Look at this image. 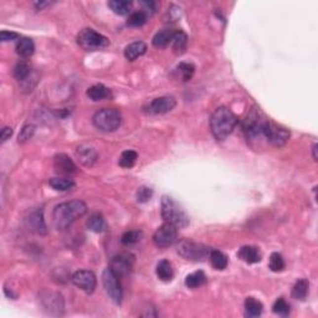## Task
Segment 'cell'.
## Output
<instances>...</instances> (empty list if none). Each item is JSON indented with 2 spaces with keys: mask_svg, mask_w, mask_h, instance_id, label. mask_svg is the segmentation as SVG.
Masks as SVG:
<instances>
[{
  "mask_svg": "<svg viewBox=\"0 0 318 318\" xmlns=\"http://www.w3.org/2000/svg\"><path fill=\"white\" fill-rule=\"evenodd\" d=\"M87 211V206L81 200H71L61 203L54 209L52 219L57 230H66L79 218L83 216Z\"/></svg>",
  "mask_w": 318,
  "mask_h": 318,
  "instance_id": "6da1fadb",
  "label": "cell"
},
{
  "mask_svg": "<svg viewBox=\"0 0 318 318\" xmlns=\"http://www.w3.org/2000/svg\"><path fill=\"white\" fill-rule=\"evenodd\" d=\"M238 119L235 113L228 107H218L210 118V129L216 141L228 138L238 124Z\"/></svg>",
  "mask_w": 318,
  "mask_h": 318,
  "instance_id": "7a4b0ae2",
  "label": "cell"
},
{
  "mask_svg": "<svg viewBox=\"0 0 318 318\" xmlns=\"http://www.w3.org/2000/svg\"><path fill=\"white\" fill-rule=\"evenodd\" d=\"M160 208L162 218L165 223L175 226L177 229H184L189 225V216L173 198L163 197Z\"/></svg>",
  "mask_w": 318,
  "mask_h": 318,
  "instance_id": "3957f363",
  "label": "cell"
},
{
  "mask_svg": "<svg viewBox=\"0 0 318 318\" xmlns=\"http://www.w3.org/2000/svg\"><path fill=\"white\" fill-rule=\"evenodd\" d=\"M122 123V116L115 108H103L93 116V124L102 132H115Z\"/></svg>",
  "mask_w": 318,
  "mask_h": 318,
  "instance_id": "277c9868",
  "label": "cell"
},
{
  "mask_svg": "<svg viewBox=\"0 0 318 318\" xmlns=\"http://www.w3.org/2000/svg\"><path fill=\"white\" fill-rule=\"evenodd\" d=\"M77 44L86 51H96L110 45V40L93 29H83L77 35Z\"/></svg>",
  "mask_w": 318,
  "mask_h": 318,
  "instance_id": "5b68a950",
  "label": "cell"
},
{
  "mask_svg": "<svg viewBox=\"0 0 318 318\" xmlns=\"http://www.w3.org/2000/svg\"><path fill=\"white\" fill-rule=\"evenodd\" d=\"M177 251L185 260L198 262L206 259L211 250H209V247L204 246L203 244H198V242L190 241V240H182L178 244Z\"/></svg>",
  "mask_w": 318,
  "mask_h": 318,
  "instance_id": "8992f818",
  "label": "cell"
},
{
  "mask_svg": "<svg viewBox=\"0 0 318 318\" xmlns=\"http://www.w3.org/2000/svg\"><path fill=\"white\" fill-rule=\"evenodd\" d=\"M102 282L108 297H110L116 305H121L122 300H123V290H122L121 281H119V277H118L110 267L103 271Z\"/></svg>",
  "mask_w": 318,
  "mask_h": 318,
  "instance_id": "52a82bcc",
  "label": "cell"
},
{
  "mask_svg": "<svg viewBox=\"0 0 318 318\" xmlns=\"http://www.w3.org/2000/svg\"><path fill=\"white\" fill-rule=\"evenodd\" d=\"M262 134L267 142L272 144L274 147H283L290 139V131L281 126H277L276 123L271 121H265L264 127H262Z\"/></svg>",
  "mask_w": 318,
  "mask_h": 318,
  "instance_id": "ba28073f",
  "label": "cell"
},
{
  "mask_svg": "<svg viewBox=\"0 0 318 318\" xmlns=\"http://www.w3.org/2000/svg\"><path fill=\"white\" fill-rule=\"evenodd\" d=\"M265 121L266 119L261 117V113L257 110L251 111L247 115L246 119L244 121V126H242L245 134H246L247 141H256L257 138L264 137V134H262V127H264Z\"/></svg>",
  "mask_w": 318,
  "mask_h": 318,
  "instance_id": "9c48e42d",
  "label": "cell"
},
{
  "mask_svg": "<svg viewBox=\"0 0 318 318\" xmlns=\"http://www.w3.org/2000/svg\"><path fill=\"white\" fill-rule=\"evenodd\" d=\"M177 228L170 225V224L165 223L163 224L160 228L157 229V231L153 235V241L154 244H156V246L164 249V247L172 246V245L177 241Z\"/></svg>",
  "mask_w": 318,
  "mask_h": 318,
  "instance_id": "30bf717a",
  "label": "cell"
},
{
  "mask_svg": "<svg viewBox=\"0 0 318 318\" xmlns=\"http://www.w3.org/2000/svg\"><path fill=\"white\" fill-rule=\"evenodd\" d=\"M71 281L80 290L85 291L86 293H92L97 285V278L92 271L88 270H79L71 277Z\"/></svg>",
  "mask_w": 318,
  "mask_h": 318,
  "instance_id": "8fae6325",
  "label": "cell"
},
{
  "mask_svg": "<svg viewBox=\"0 0 318 318\" xmlns=\"http://www.w3.org/2000/svg\"><path fill=\"white\" fill-rule=\"evenodd\" d=\"M134 259L131 254H119L115 256L111 261L110 269L117 275L119 278L128 276L133 270Z\"/></svg>",
  "mask_w": 318,
  "mask_h": 318,
  "instance_id": "7c38bea8",
  "label": "cell"
},
{
  "mask_svg": "<svg viewBox=\"0 0 318 318\" xmlns=\"http://www.w3.org/2000/svg\"><path fill=\"white\" fill-rule=\"evenodd\" d=\"M41 302L45 310L50 315H62L64 311V300L62 296L56 292H44L41 293Z\"/></svg>",
  "mask_w": 318,
  "mask_h": 318,
  "instance_id": "4fadbf2b",
  "label": "cell"
},
{
  "mask_svg": "<svg viewBox=\"0 0 318 318\" xmlns=\"http://www.w3.org/2000/svg\"><path fill=\"white\" fill-rule=\"evenodd\" d=\"M54 169L61 175H71L76 173L77 168L69 156L61 153L54 157Z\"/></svg>",
  "mask_w": 318,
  "mask_h": 318,
  "instance_id": "5bb4252c",
  "label": "cell"
},
{
  "mask_svg": "<svg viewBox=\"0 0 318 318\" xmlns=\"http://www.w3.org/2000/svg\"><path fill=\"white\" fill-rule=\"evenodd\" d=\"M177 105V101L172 96H163L153 100L149 105V111L156 115H164V113L170 112Z\"/></svg>",
  "mask_w": 318,
  "mask_h": 318,
  "instance_id": "9a60e30c",
  "label": "cell"
},
{
  "mask_svg": "<svg viewBox=\"0 0 318 318\" xmlns=\"http://www.w3.org/2000/svg\"><path fill=\"white\" fill-rule=\"evenodd\" d=\"M76 157L83 165H86V167H92V165L97 162L98 154L97 151H96L93 147L87 146V144H82V146L77 147Z\"/></svg>",
  "mask_w": 318,
  "mask_h": 318,
  "instance_id": "2e32d148",
  "label": "cell"
},
{
  "mask_svg": "<svg viewBox=\"0 0 318 318\" xmlns=\"http://www.w3.org/2000/svg\"><path fill=\"white\" fill-rule=\"evenodd\" d=\"M29 226H30L34 233L39 234V235H45L47 233L42 209H38V210L33 211L30 214V216H29Z\"/></svg>",
  "mask_w": 318,
  "mask_h": 318,
  "instance_id": "e0dca14e",
  "label": "cell"
},
{
  "mask_svg": "<svg viewBox=\"0 0 318 318\" xmlns=\"http://www.w3.org/2000/svg\"><path fill=\"white\" fill-rule=\"evenodd\" d=\"M238 257L246 262V264H257V262L261 261L262 254L259 247L246 245V246H242L241 249L238 250Z\"/></svg>",
  "mask_w": 318,
  "mask_h": 318,
  "instance_id": "ac0fdd59",
  "label": "cell"
},
{
  "mask_svg": "<svg viewBox=\"0 0 318 318\" xmlns=\"http://www.w3.org/2000/svg\"><path fill=\"white\" fill-rule=\"evenodd\" d=\"M175 33H177V30H174V29H163V30L158 31V33L154 35L152 42H153L154 46L158 47V49L167 47L168 45L172 44Z\"/></svg>",
  "mask_w": 318,
  "mask_h": 318,
  "instance_id": "d6986e66",
  "label": "cell"
},
{
  "mask_svg": "<svg viewBox=\"0 0 318 318\" xmlns=\"http://www.w3.org/2000/svg\"><path fill=\"white\" fill-rule=\"evenodd\" d=\"M147 51V45L143 41H136L129 44L128 46L124 49V56L129 61H134L136 59H138L139 56L146 54Z\"/></svg>",
  "mask_w": 318,
  "mask_h": 318,
  "instance_id": "ffe728a7",
  "label": "cell"
},
{
  "mask_svg": "<svg viewBox=\"0 0 318 318\" xmlns=\"http://www.w3.org/2000/svg\"><path fill=\"white\" fill-rule=\"evenodd\" d=\"M108 6L117 15H127L131 13L133 3L129 0H111L108 1Z\"/></svg>",
  "mask_w": 318,
  "mask_h": 318,
  "instance_id": "44dd1931",
  "label": "cell"
},
{
  "mask_svg": "<svg viewBox=\"0 0 318 318\" xmlns=\"http://www.w3.org/2000/svg\"><path fill=\"white\" fill-rule=\"evenodd\" d=\"M87 96L92 101H102L111 97V90L108 87H106L105 85L97 83V85H93L88 88Z\"/></svg>",
  "mask_w": 318,
  "mask_h": 318,
  "instance_id": "7402d4cb",
  "label": "cell"
},
{
  "mask_svg": "<svg viewBox=\"0 0 318 318\" xmlns=\"http://www.w3.org/2000/svg\"><path fill=\"white\" fill-rule=\"evenodd\" d=\"M16 52L21 57H30L35 52V44L31 39L21 38L19 39L18 44H16Z\"/></svg>",
  "mask_w": 318,
  "mask_h": 318,
  "instance_id": "603a6c76",
  "label": "cell"
},
{
  "mask_svg": "<svg viewBox=\"0 0 318 318\" xmlns=\"http://www.w3.org/2000/svg\"><path fill=\"white\" fill-rule=\"evenodd\" d=\"M264 311V306L254 297H247L245 300V315L247 317H259Z\"/></svg>",
  "mask_w": 318,
  "mask_h": 318,
  "instance_id": "cb8c5ba5",
  "label": "cell"
},
{
  "mask_svg": "<svg viewBox=\"0 0 318 318\" xmlns=\"http://www.w3.org/2000/svg\"><path fill=\"white\" fill-rule=\"evenodd\" d=\"M157 276L162 281H170L174 276L173 266L168 260H162L157 265Z\"/></svg>",
  "mask_w": 318,
  "mask_h": 318,
  "instance_id": "d4e9b609",
  "label": "cell"
},
{
  "mask_svg": "<svg viewBox=\"0 0 318 318\" xmlns=\"http://www.w3.org/2000/svg\"><path fill=\"white\" fill-rule=\"evenodd\" d=\"M187 44H188L187 34L182 30H177V33H175L172 41V46H173V51H174V54L182 55L183 52L185 51V49H187Z\"/></svg>",
  "mask_w": 318,
  "mask_h": 318,
  "instance_id": "484cf974",
  "label": "cell"
},
{
  "mask_svg": "<svg viewBox=\"0 0 318 318\" xmlns=\"http://www.w3.org/2000/svg\"><path fill=\"white\" fill-rule=\"evenodd\" d=\"M206 276L203 271H195L185 277V286L189 288H198L205 285Z\"/></svg>",
  "mask_w": 318,
  "mask_h": 318,
  "instance_id": "4316f807",
  "label": "cell"
},
{
  "mask_svg": "<svg viewBox=\"0 0 318 318\" xmlns=\"http://www.w3.org/2000/svg\"><path fill=\"white\" fill-rule=\"evenodd\" d=\"M308 290H310V283L305 278H301L295 283L292 288V297L295 300L303 301L308 295Z\"/></svg>",
  "mask_w": 318,
  "mask_h": 318,
  "instance_id": "83f0119b",
  "label": "cell"
},
{
  "mask_svg": "<svg viewBox=\"0 0 318 318\" xmlns=\"http://www.w3.org/2000/svg\"><path fill=\"white\" fill-rule=\"evenodd\" d=\"M209 259H210L214 269L216 270H225L228 266V257L219 250H211L210 254H209Z\"/></svg>",
  "mask_w": 318,
  "mask_h": 318,
  "instance_id": "f1b7e54d",
  "label": "cell"
},
{
  "mask_svg": "<svg viewBox=\"0 0 318 318\" xmlns=\"http://www.w3.org/2000/svg\"><path fill=\"white\" fill-rule=\"evenodd\" d=\"M50 187L57 192H67L71 190L75 187V182L72 179H67V178H52L49 180Z\"/></svg>",
  "mask_w": 318,
  "mask_h": 318,
  "instance_id": "f546056e",
  "label": "cell"
},
{
  "mask_svg": "<svg viewBox=\"0 0 318 318\" xmlns=\"http://www.w3.org/2000/svg\"><path fill=\"white\" fill-rule=\"evenodd\" d=\"M87 226L93 233H102L106 229V221L101 214L96 213L90 216V219L87 220Z\"/></svg>",
  "mask_w": 318,
  "mask_h": 318,
  "instance_id": "4dcf8cb0",
  "label": "cell"
},
{
  "mask_svg": "<svg viewBox=\"0 0 318 318\" xmlns=\"http://www.w3.org/2000/svg\"><path fill=\"white\" fill-rule=\"evenodd\" d=\"M177 71L183 82H188V81L192 80L193 75H194L195 66L193 64H189V62H180L179 66L177 67Z\"/></svg>",
  "mask_w": 318,
  "mask_h": 318,
  "instance_id": "1f68e13d",
  "label": "cell"
},
{
  "mask_svg": "<svg viewBox=\"0 0 318 318\" xmlns=\"http://www.w3.org/2000/svg\"><path fill=\"white\" fill-rule=\"evenodd\" d=\"M137 158H138L137 152L131 151V149L124 151L123 153L121 154V157H119V165L123 168H132L134 164H136Z\"/></svg>",
  "mask_w": 318,
  "mask_h": 318,
  "instance_id": "d6a6232c",
  "label": "cell"
},
{
  "mask_svg": "<svg viewBox=\"0 0 318 318\" xmlns=\"http://www.w3.org/2000/svg\"><path fill=\"white\" fill-rule=\"evenodd\" d=\"M285 266L286 264L282 255H280L278 252H274V254H271V256H270V261H269V267L271 271L281 272L283 269H285Z\"/></svg>",
  "mask_w": 318,
  "mask_h": 318,
  "instance_id": "836d02e7",
  "label": "cell"
},
{
  "mask_svg": "<svg viewBox=\"0 0 318 318\" xmlns=\"http://www.w3.org/2000/svg\"><path fill=\"white\" fill-rule=\"evenodd\" d=\"M147 14L146 11L141 10V11H134L129 15L128 20H127V24L129 26H133V28H139V26H143L144 24L147 23Z\"/></svg>",
  "mask_w": 318,
  "mask_h": 318,
  "instance_id": "e575fe53",
  "label": "cell"
},
{
  "mask_svg": "<svg viewBox=\"0 0 318 318\" xmlns=\"http://www.w3.org/2000/svg\"><path fill=\"white\" fill-rule=\"evenodd\" d=\"M142 238V233L138 230H131V231H126V233L122 235L121 241L122 244L126 245V246H131V245L137 244V242L141 240Z\"/></svg>",
  "mask_w": 318,
  "mask_h": 318,
  "instance_id": "d590c367",
  "label": "cell"
},
{
  "mask_svg": "<svg viewBox=\"0 0 318 318\" xmlns=\"http://www.w3.org/2000/svg\"><path fill=\"white\" fill-rule=\"evenodd\" d=\"M31 70L30 66L25 62H19L15 67H14V77H15L18 81H24L29 77Z\"/></svg>",
  "mask_w": 318,
  "mask_h": 318,
  "instance_id": "8d00e7d4",
  "label": "cell"
},
{
  "mask_svg": "<svg viewBox=\"0 0 318 318\" xmlns=\"http://www.w3.org/2000/svg\"><path fill=\"white\" fill-rule=\"evenodd\" d=\"M272 311H274V313H276V315L283 316V317H285V316H287L288 313H290V305L286 302L285 298L281 297L274 303Z\"/></svg>",
  "mask_w": 318,
  "mask_h": 318,
  "instance_id": "74e56055",
  "label": "cell"
},
{
  "mask_svg": "<svg viewBox=\"0 0 318 318\" xmlns=\"http://www.w3.org/2000/svg\"><path fill=\"white\" fill-rule=\"evenodd\" d=\"M153 197V189L148 187H141L137 190V201L138 203H147L151 200V198Z\"/></svg>",
  "mask_w": 318,
  "mask_h": 318,
  "instance_id": "f35d334b",
  "label": "cell"
},
{
  "mask_svg": "<svg viewBox=\"0 0 318 318\" xmlns=\"http://www.w3.org/2000/svg\"><path fill=\"white\" fill-rule=\"evenodd\" d=\"M34 133H35V127L25 126L21 129L20 134H19V143H24V142L29 141L34 136Z\"/></svg>",
  "mask_w": 318,
  "mask_h": 318,
  "instance_id": "ab89813d",
  "label": "cell"
},
{
  "mask_svg": "<svg viewBox=\"0 0 318 318\" xmlns=\"http://www.w3.org/2000/svg\"><path fill=\"white\" fill-rule=\"evenodd\" d=\"M18 38H19V34L13 33V31L3 30L1 33H0V40H1L3 42L11 41V40H16Z\"/></svg>",
  "mask_w": 318,
  "mask_h": 318,
  "instance_id": "60d3db41",
  "label": "cell"
},
{
  "mask_svg": "<svg viewBox=\"0 0 318 318\" xmlns=\"http://www.w3.org/2000/svg\"><path fill=\"white\" fill-rule=\"evenodd\" d=\"M11 134H13V128H11V127H4V128L1 129V132H0V142H1V143L6 142L10 138Z\"/></svg>",
  "mask_w": 318,
  "mask_h": 318,
  "instance_id": "b9f144b4",
  "label": "cell"
},
{
  "mask_svg": "<svg viewBox=\"0 0 318 318\" xmlns=\"http://www.w3.org/2000/svg\"><path fill=\"white\" fill-rule=\"evenodd\" d=\"M50 4H51V3H49V1H45V3H36L35 6L39 9V10H42V9H44L45 6L50 5Z\"/></svg>",
  "mask_w": 318,
  "mask_h": 318,
  "instance_id": "7bdbcfd3",
  "label": "cell"
},
{
  "mask_svg": "<svg viewBox=\"0 0 318 318\" xmlns=\"http://www.w3.org/2000/svg\"><path fill=\"white\" fill-rule=\"evenodd\" d=\"M312 152H313V159H315V160H317V144H313Z\"/></svg>",
  "mask_w": 318,
  "mask_h": 318,
  "instance_id": "ee69618b",
  "label": "cell"
}]
</instances>
